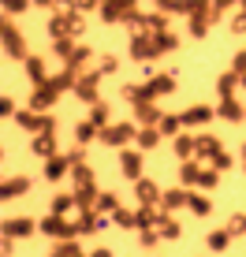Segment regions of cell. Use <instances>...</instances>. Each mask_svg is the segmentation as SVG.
<instances>
[{
  "mask_svg": "<svg viewBox=\"0 0 246 257\" xmlns=\"http://www.w3.org/2000/svg\"><path fill=\"white\" fill-rule=\"evenodd\" d=\"M97 198H101V190H97L93 172L86 164H75V201H78V209H93Z\"/></svg>",
  "mask_w": 246,
  "mask_h": 257,
  "instance_id": "1",
  "label": "cell"
},
{
  "mask_svg": "<svg viewBox=\"0 0 246 257\" xmlns=\"http://www.w3.org/2000/svg\"><path fill=\"white\" fill-rule=\"evenodd\" d=\"M131 138H138L135 123H108V127H101V142H104V146H112V149L127 146Z\"/></svg>",
  "mask_w": 246,
  "mask_h": 257,
  "instance_id": "2",
  "label": "cell"
},
{
  "mask_svg": "<svg viewBox=\"0 0 246 257\" xmlns=\"http://www.w3.org/2000/svg\"><path fill=\"white\" fill-rule=\"evenodd\" d=\"M101 19L104 23H131L135 19V0H104Z\"/></svg>",
  "mask_w": 246,
  "mask_h": 257,
  "instance_id": "3",
  "label": "cell"
},
{
  "mask_svg": "<svg viewBox=\"0 0 246 257\" xmlns=\"http://www.w3.org/2000/svg\"><path fill=\"white\" fill-rule=\"evenodd\" d=\"M15 123H19L23 131H38V135H52V116H45V112H15Z\"/></svg>",
  "mask_w": 246,
  "mask_h": 257,
  "instance_id": "4",
  "label": "cell"
},
{
  "mask_svg": "<svg viewBox=\"0 0 246 257\" xmlns=\"http://www.w3.org/2000/svg\"><path fill=\"white\" fill-rule=\"evenodd\" d=\"M49 34H52V41L78 34V15H71V12H56V15L49 19Z\"/></svg>",
  "mask_w": 246,
  "mask_h": 257,
  "instance_id": "5",
  "label": "cell"
},
{
  "mask_svg": "<svg viewBox=\"0 0 246 257\" xmlns=\"http://www.w3.org/2000/svg\"><path fill=\"white\" fill-rule=\"evenodd\" d=\"M41 231L52 235V238H75V235H78V224H71V220H64V216H56V212H52V216L41 220Z\"/></svg>",
  "mask_w": 246,
  "mask_h": 257,
  "instance_id": "6",
  "label": "cell"
},
{
  "mask_svg": "<svg viewBox=\"0 0 246 257\" xmlns=\"http://www.w3.org/2000/svg\"><path fill=\"white\" fill-rule=\"evenodd\" d=\"M97 82H101V71H93V75H78L75 97H78V101H86V104H97L101 101V97H97Z\"/></svg>",
  "mask_w": 246,
  "mask_h": 257,
  "instance_id": "7",
  "label": "cell"
},
{
  "mask_svg": "<svg viewBox=\"0 0 246 257\" xmlns=\"http://www.w3.org/2000/svg\"><path fill=\"white\" fill-rule=\"evenodd\" d=\"M34 231H38V224H34L30 216H12V220H4V235H8V238H30Z\"/></svg>",
  "mask_w": 246,
  "mask_h": 257,
  "instance_id": "8",
  "label": "cell"
},
{
  "mask_svg": "<svg viewBox=\"0 0 246 257\" xmlns=\"http://www.w3.org/2000/svg\"><path fill=\"white\" fill-rule=\"evenodd\" d=\"M56 97H60V90H56V86H52V82L38 86V90H34V97H30V112H49Z\"/></svg>",
  "mask_w": 246,
  "mask_h": 257,
  "instance_id": "9",
  "label": "cell"
},
{
  "mask_svg": "<svg viewBox=\"0 0 246 257\" xmlns=\"http://www.w3.org/2000/svg\"><path fill=\"white\" fill-rule=\"evenodd\" d=\"M67 172H75V164H71V157H64V153H56V157H49V164H45V179L49 183H60Z\"/></svg>",
  "mask_w": 246,
  "mask_h": 257,
  "instance_id": "10",
  "label": "cell"
},
{
  "mask_svg": "<svg viewBox=\"0 0 246 257\" xmlns=\"http://www.w3.org/2000/svg\"><path fill=\"white\" fill-rule=\"evenodd\" d=\"M4 49H8V56L26 60V45H23V34L15 30V23H4Z\"/></svg>",
  "mask_w": 246,
  "mask_h": 257,
  "instance_id": "11",
  "label": "cell"
},
{
  "mask_svg": "<svg viewBox=\"0 0 246 257\" xmlns=\"http://www.w3.org/2000/svg\"><path fill=\"white\" fill-rule=\"evenodd\" d=\"M108 224H112V216L104 220L97 209H82V216H78V231H82V235H90V231H104Z\"/></svg>",
  "mask_w": 246,
  "mask_h": 257,
  "instance_id": "12",
  "label": "cell"
},
{
  "mask_svg": "<svg viewBox=\"0 0 246 257\" xmlns=\"http://www.w3.org/2000/svg\"><path fill=\"white\" fill-rule=\"evenodd\" d=\"M26 190H30V175H15V179H4V183H0V201L23 198Z\"/></svg>",
  "mask_w": 246,
  "mask_h": 257,
  "instance_id": "13",
  "label": "cell"
},
{
  "mask_svg": "<svg viewBox=\"0 0 246 257\" xmlns=\"http://www.w3.org/2000/svg\"><path fill=\"white\" fill-rule=\"evenodd\" d=\"M131 56L135 60H157V52H153V34H135L131 38Z\"/></svg>",
  "mask_w": 246,
  "mask_h": 257,
  "instance_id": "14",
  "label": "cell"
},
{
  "mask_svg": "<svg viewBox=\"0 0 246 257\" xmlns=\"http://www.w3.org/2000/svg\"><path fill=\"white\" fill-rule=\"evenodd\" d=\"M135 194H138V201H142V205H161V198H164V190L157 187L153 179H138V183H135Z\"/></svg>",
  "mask_w": 246,
  "mask_h": 257,
  "instance_id": "15",
  "label": "cell"
},
{
  "mask_svg": "<svg viewBox=\"0 0 246 257\" xmlns=\"http://www.w3.org/2000/svg\"><path fill=\"white\" fill-rule=\"evenodd\" d=\"M135 119L142 123V127H157L164 116H161V108H157L153 101H138V104H135Z\"/></svg>",
  "mask_w": 246,
  "mask_h": 257,
  "instance_id": "16",
  "label": "cell"
},
{
  "mask_svg": "<svg viewBox=\"0 0 246 257\" xmlns=\"http://www.w3.org/2000/svg\"><path fill=\"white\" fill-rule=\"evenodd\" d=\"M119 168H123V175L127 179H142V153H135V149H123V157H119Z\"/></svg>",
  "mask_w": 246,
  "mask_h": 257,
  "instance_id": "17",
  "label": "cell"
},
{
  "mask_svg": "<svg viewBox=\"0 0 246 257\" xmlns=\"http://www.w3.org/2000/svg\"><path fill=\"white\" fill-rule=\"evenodd\" d=\"M23 64H26V78H30L34 86H45L49 82V71H45V60H41V56H26Z\"/></svg>",
  "mask_w": 246,
  "mask_h": 257,
  "instance_id": "18",
  "label": "cell"
},
{
  "mask_svg": "<svg viewBox=\"0 0 246 257\" xmlns=\"http://www.w3.org/2000/svg\"><path fill=\"white\" fill-rule=\"evenodd\" d=\"M183 205H190V190H164V198H161V209L164 212H175V209H183Z\"/></svg>",
  "mask_w": 246,
  "mask_h": 257,
  "instance_id": "19",
  "label": "cell"
},
{
  "mask_svg": "<svg viewBox=\"0 0 246 257\" xmlns=\"http://www.w3.org/2000/svg\"><path fill=\"white\" fill-rule=\"evenodd\" d=\"M179 119H183V127H198V123H209V119H213V108H209V104H198V108H187Z\"/></svg>",
  "mask_w": 246,
  "mask_h": 257,
  "instance_id": "20",
  "label": "cell"
},
{
  "mask_svg": "<svg viewBox=\"0 0 246 257\" xmlns=\"http://www.w3.org/2000/svg\"><path fill=\"white\" fill-rule=\"evenodd\" d=\"M175 157H179V161H190V157H198V138L175 135Z\"/></svg>",
  "mask_w": 246,
  "mask_h": 257,
  "instance_id": "21",
  "label": "cell"
},
{
  "mask_svg": "<svg viewBox=\"0 0 246 257\" xmlns=\"http://www.w3.org/2000/svg\"><path fill=\"white\" fill-rule=\"evenodd\" d=\"M135 220H138V227H161L164 224V212H157L153 205H142L135 212Z\"/></svg>",
  "mask_w": 246,
  "mask_h": 257,
  "instance_id": "22",
  "label": "cell"
},
{
  "mask_svg": "<svg viewBox=\"0 0 246 257\" xmlns=\"http://www.w3.org/2000/svg\"><path fill=\"white\" fill-rule=\"evenodd\" d=\"M93 138H101V127L93 119H82L75 127V142H78V146H86V142H93Z\"/></svg>",
  "mask_w": 246,
  "mask_h": 257,
  "instance_id": "23",
  "label": "cell"
},
{
  "mask_svg": "<svg viewBox=\"0 0 246 257\" xmlns=\"http://www.w3.org/2000/svg\"><path fill=\"white\" fill-rule=\"evenodd\" d=\"M146 90H149V97H164V93L175 90V78L172 75H157L153 82H146Z\"/></svg>",
  "mask_w": 246,
  "mask_h": 257,
  "instance_id": "24",
  "label": "cell"
},
{
  "mask_svg": "<svg viewBox=\"0 0 246 257\" xmlns=\"http://www.w3.org/2000/svg\"><path fill=\"white\" fill-rule=\"evenodd\" d=\"M220 116H224V119H231V123H242V119H246V108H242L239 101H235V97H224Z\"/></svg>",
  "mask_w": 246,
  "mask_h": 257,
  "instance_id": "25",
  "label": "cell"
},
{
  "mask_svg": "<svg viewBox=\"0 0 246 257\" xmlns=\"http://www.w3.org/2000/svg\"><path fill=\"white\" fill-rule=\"evenodd\" d=\"M179 41H175V34H168V30H161V34H153V52L161 56V52H172Z\"/></svg>",
  "mask_w": 246,
  "mask_h": 257,
  "instance_id": "26",
  "label": "cell"
},
{
  "mask_svg": "<svg viewBox=\"0 0 246 257\" xmlns=\"http://www.w3.org/2000/svg\"><path fill=\"white\" fill-rule=\"evenodd\" d=\"M161 127H142V131H138V146H142V149H153V146H161Z\"/></svg>",
  "mask_w": 246,
  "mask_h": 257,
  "instance_id": "27",
  "label": "cell"
},
{
  "mask_svg": "<svg viewBox=\"0 0 246 257\" xmlns=\"http://www.w3.org/2000/svg\"><path fill=\"white\" fill-rule=\"evenodd\" d=\"M198 175H201L198 161H183V164H179V179L187 183V187H198Z\"/></svg>",
  "mask_w": 246,
  "mask_h": 257,
  "instance_id": "28",
  "label": "cell"
},
{
  "mask_svg": "<svg viewBox=\"0 0 246 257\" xmlns=\"http://www.w3.org/2000/svg\"><path fill=\"white\" fill-rule=\"evenodd\" d=\"M216 153H224L220 142L209 138V135H198V157H216Z\"/></svg>",
  "mask_w": 246,
  "mask_h": 257,
  "instance_id": "29",
  "label": "cell"
},
{
  "mask_svg": "<svg viewBox=\"0 0 246 257\" xmlns=\"http://www.w3.org/2000/svg\"><path fill=\"white\" fill-rule=\"evenodd\" d=\"M34 153H38V157H56V142H52V135L34 138Z\"/></svg>",
  "mask_w": 246,
  "mask_h": 257,
  "instance_id": "30",
  "label": "cell"
},
{
  "mask_svg": "<svg viewBox=\"0 0 246 257\" xmlns=\"http://www.w3.org/2000/svg\"><path fill=\"white\" fill-rule=\"evenodd\" d=\"M227 246H231V231H227V227H224V231H213V235H209V250L224 253Z\"/></svg>",
  "mask_w": 246,
  "mask_h": 257,
  "instance_id": "31",
  "label": "cell"
},
{
  "mask_svg": "<svg viewBox=\"0 0 246 257\" xmlns=\"http://www.w3.org/2000/svg\"><path fill=\"white\" fill-rule=\"evenodd\" d=\"M52 257H90V253H82L78 250V242H71V238H64V242L52 250Z\"/></svg>",
  "mask_w": 246,
  "mask_h": 257,
  "instance_id": "32",
  "label": "cell"
},
{
  "mask_svg": "<svg viewBox=\"0 0 246 257\" xmlns=\"http://www.w3.org/2000/svg\"><path fill=\"white\" fill-rule=\"evenodd\" d=\"M78 201H75V194H56V198H52V212H56V216H64L67 209H75Z\"/></svg>",
  "mask_w": 246,
  "mask_h": 257,
  "instance_id": "33",
  "label": "cell"
},
{
  "mask_svg": "<svg viewBox=\"0 0 246 257\" xmlns=\"http://www.w3.org/2000/svg\"><path fill=\"white\" fill-rule=\"evenodd\" d=\"M112 224H116V227H138V220H135L131 209H116V212H112Z\"/></svg>",
  "mask_w": 246,
  "mask_h": 257,
  "instance_id": "34",
  "label": "cell"
},
{
  "mask_svg": "<svg viewBox=\"0 0 246 257\" xmlns=\"http://www.w3.org/2000/svg\"><path fill=\"white\" fill-rule=\"evenodd\" d=\"M90 119L97 123V127H108V104H104V101L90 104Z\"/></svg>",
  "mask_w": 246,
  "mask_h": 257,
  "instance_id": "35",
  "label": "cell"
},
{
  "mask_svg": "<svg viewBox=\"0 0 246 257\" xmlns=\"http://www.w3.org/2000/svg\"><path fill=\"white\" fill-rule=\"evenodd\" d=\"M157 231H161V238H179V235H183V227L175 224V220L168 216V212H164V224L157 227Z\"/></svg>",
  "mask_w": 246,
  "mask_h": 257,
  "instance_id": "36",
  "label": "cell"
},
{
  "mask_svg": "<svg viewBox=\"0 0 246 257\" xmlns=\"http://www.w3.org/2000/svg\"><path fill=\"white\" fill-rule=\"evenodd\" d=\"M190 209H194L198 216H209V212H213V201L201 198V194H190Z\"/></svg>",
  "mask_w": 246,
  "mask_h": 257,
  "instance_id": "37",
  "label": "cell"
},
{
  "mask_svg": "<svg viewBox=\"0 0 246 257\" xmlns=\"http://www.w3.org/2000/svg\"><path fill=\"white\" fill-rule=\"evenodd\" d=\"M93 209H97V212H108V216H112V212L119 209V201H116V194H101V198H97V205H93Z\"/></svg>",
  "mask_w": 246,
  "mask_h": 257,
  "instance_id": "38",
  "label": "cell"
},
{
  "mask_svg": "<svg viewBox=\"0 0 246 257\" xmlns=\"http://www.w3.org/2000/svg\"><path fill=\"white\" fill-rule=\"evenodd\" d=\"M216 179H220V175H216V168H201L198 187H201V190H213V187H216Z\"/></svg>",
  "mask_w": 246,
  "mask_h": 257,
  "instance_id": "39",
  "label": "cell"
},
{
  "mask_svg": "<svg viewBox=\"0 0 246 257\" xmlns=\"http://www.w3.org/2000/svg\"><path fill=\"white\" fill-rule=\"evenodd\" d=\"M157 127H161V135H179L183 119H179V116H164L161 123H157Z\"/></svg>",
  "mask_w": 246,
  "mask_h": 257,
  "instance_id": "40",
  "label": "cell"
},
{
  "mask_svg": "<svg viewBox=\"0 0 246 257\" xmlns=\"http://www.w3.org/2000/svg\"><path fill=\"white\" fill-rule=\"evenodd\" d=\"M235 82H242V75H235V71H231V75H224V78H220V97H231Z\"/></svg>",
  "mask_w": 246,
  "mask_h": 257,
  "instance_id": "41",
  "label": "cell"
},
{
  "mask_svg": "<svg viewBox=\"0 0 246 257\" xmlns=\"http://www.w3.org/2000/svg\"><path fill=\"white\" fill-rule=\"evenodd\" d=\"M0 4H4L8 15H23L26 8H30V0H0Z\"/></svg>",
  "mask_w": 246,
  "mask_h": 257,
  "instance_id": "42",
  "label": "cell"
},
{
  "mask_svg": "<svg viewBox=\"0 0 246 257\" xmlns=\"http://www.w3.org/2000/svg\"><path fill=\"white\" fill-rule=\"evenodd\" d=\"M52 52H56V56H64V60H71V38H60V41H52Z\"/></svg>",
  "mask_w": 246,
  "mask_h": 257,
  "instance_id": "43",
  "label": "cell"
},
{
  "mask_svg": "<svg viewBox=\"0 0 246 257\" xmlns=\"http://www.w3.org/2000/svg\"><path fill=\"white\" fill-rule=\"evenodd\" d=\"M86 60H90V49H75V52H71V60H67V67H75V71H78V67L86 64Z\"/></svg>",
  "mask_w": 246,
  "mask_h": 257,
  "instance_id": "44",
  "label": "cell"
},
{
  "mask_svg": "<svg viewBox=\"0 0 246 257\" xmlns=\"http://www.w3.org/2000/svg\"><path fill=\"white\" fill-rule=\"evenodd\" d=\"M161 242V231L157 227H142V246H157Z\"/></svg>",
  "mask_w": 246,
  "mask_h": 257,
  "instance_id": "45",
  "label": "cell"
},
{
  "mask_svg": "<svg viewBox=\"0 0 246 257\" xmlns=\"http://www.w3.org/2000/svg\"><path fill=\"white\" fill-rule=\"evenodd\" d=\"M231 71H235V75H246V49H242V52H235V60H231Z\"/></svg>",
  "mask_w": 246,
  "mask_h": 257,
  "instance_id": "46",
  "label": "cell"
},
{
  "mask_svg": "<svg viewBox=\"0 0 246 257\" xmlns=\"http://www.w3.org/2000/svg\"><path fill=\"white\" fill-rule=\"evenodd\" d=\"M213 168H216V172H227V168H231V157H227V153H216V157H213Z\"/></svg>",
  "mask_w": 246,
  "mask_h": 257,
  "instance_id": "47",
  "label": "cell"
},
{
  "mask_svg": "<svg viewBox=\"0 0 246 257\" xmlns=\"http://www.w3.org/2000/svg\"><path fill=\"white\" fill-rule=\"evenodd\" d=\"M227 231H231V235L246 231V216H231V224H227Z\"/></svg>",
  "mask_w": 246,
  "mask_h": 257,
  "instance_id": "48",
  "label": "cell"
},
{
  "mask_svg": "<svg viewBox=\"0 0 246 257\" xmlns=\"http://www.w3.org/2000/svg\"><path fill=\"white\" fill-rule=\"evenodd\" d=\"M0 116H15V101L12 97H0Z\"/></svg>",
  "mask_w": 246,
  "mask_h": 257,
  "instance_id": "49",
  "label": "cell"
},
{
  "mask_svg": "<svg viewBox=\"0 0 246 257\" xmlns=\"http://www.w3.org/2000/svg\"><path fill=\"white\" fill-rule=\"evenodd\" d=\"M231 30H235V34H246V12H239V15L231 19Z\"/></svg>",
  "mask_w": 246,
  "mask_h": 257,
  "instance_id": "50",
  "label": "cell"
},
{
  "mask_svg": "<svg viewBox=\"0 0 246 257\" xmlns=\"http://www.w3.org/2000/svg\"><path fill=\"white\" fill-rule=\"evenodd\" d=\"M12 253H15V238L4 235V242H0V257H12Z\"/></svg>",
  "mask_w": 246,
  "mask_h": 257,
  "instance_id": "51",
  "label": "cell"
},
{
  "mask_svg": "<svg viewBox=\"0 0 246 257\" xmlns=\"http://www.w3.org/2000/svg\"><path fill=\"white\" fill-rule=\"evenodd\" d=\"M112 71H116V56H104L101 60V75H112Z\"/></svg>",
  "mask_w": 246,
  "mask_h": 257,
  "instance_id": "52",
  "label": "cell"
},
{
  "mask_svg": "<svg viewBox=\"0 0 246 257\" xmlns=\"http://www.w3.org/2000/svg\"><path fill=\"white\" fill-rule=\"evenodd\" d=\"M90 8H97V0H75V12H90Z\"/></svg>",
  "mask_w": 246,
  "mask_h": 257,
  "instance_id": "53",
  "label": "cell"
},
{
  "mask_svg": "<svg viewBox=\"0 0 246 257\" xmlns=\"http://www.w3.org/2000/svg\"><path fill=\"white\" fill-rule=\"evenodd\" d=\"M90 257H112L108 246H97V250H90Z\"/></svg>",
  "mask_w": 246,
  "mask_h": 257,
  "instance_id": "54",
  "label": "cell"
},
{
  "mask_svg": "<svg viewBox=\"0 0 246 257\" xmlns=\"http://www.w3.org/2000/svg\"><path fill=\"white\" fill-rule=\"evenodd\" d=\"M235 4V0H216V4H213V12H224V8H231Z\"/></svg>",
  "mask_w": 246,
  "mask_h": 257,
  "instance_id": "55",
  "label": "cell"
},
{
  "mask_svg": "<svg viewBox=\"0 0 246 257\" xmlns=\"http://www.w3.org/2000/svg\"><path fill=\"white\" fill-rule=\"evenodd\" d=\"M239 8H242V12H246V0H239Z\"/></svg>",
  "mask_w": 246,
  "mask_h": 257,
  "instance_id": "56",
  "label": "cell"
},
{
  "mask_svg": "<svg viewBox=\"0 0 246 257\" xmlns=\"http://www.w3.org/2000/svg\"><path fill=\"white\" fill-rule=\"evenodd\" d=\"M38 4H52V0H38Z\"/></svg>",
  "mask_w": 246,
  "mask_h": 257,
  "instance_id": "57",
  "label": "cell"
},
{
  "mask_svg": "<svg viewBox=\"0 0 246 257\" xmlns=\"http://www.w3.org/2000/svg\"><path fill=\"white\" fill-rule=\"evenodd\" d=\"M242 86H246V75H242Z\"/></svg>",
  "mask_w": 246,
  "mask_h": 257,
  "instance_id": "58",
  "label": "cell"
},
{
  "mask_svg": "<svg viewBox=\"0 0 246 257\" xmlns=\"http://www.w3.org/2000/svg\"><path fill=\"white\" fill-rule=\"evenodd\" d=\"M242 157H246V146H242Z\"/></svg>",
  "mask_w": 246,
  "mask_h": 257,
  "instance_id": "59",
  "label": "cell"
}]
</instances>
